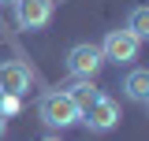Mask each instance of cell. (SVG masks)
<instances>
[{"label":"cell","mask_w":149,"mask_h":141,"mask_svg":"<svg viewBox=\"0 0 149 141\" xmlns=\"http://www.w3.org/2000/svg\"><path fill=\"white\" fill-rule=\"evenodd\" d=\"M63 93H67V97H71V100H74V104H78V108H86V104H93V100L101 97V89L93 86V78H71V82L63 86Z\"/></svg>","instance_id":"obj_8"},{"label":"cell","mask_w":149,"mask_h":141,"mask_svg":"<svg viewBox=\"0 0 149 141\" xmlns=\"http://www.w3.org/2000/svg\"><path fill=\"white\" fill-rule=\"evenodd\" d=\"M138 48H142V41L130 34L127 26H123V30H108L104 41H101L104 63H119V67H130V63L138 59Z\"/></svg>","instance_id":"obj_3"},{"label":"cell","mask_w":149,"mask_h":141,"mask_svg":"<svg viewBox=\"0 0 149 141\" xmlns=\"http://www.w3.org/2000/svg\"><path fill=\"white\" fill-rule=\"evenodd\" d=\"M4 134H8V119L0 115V138H4Z\"/></svg>","instance_id":"obj_11"},{"label":"cell","mask_w":149,"mask_h":141,"mask_svg":"<svg viewBox=\"0 0 149 141\" xmlns=\"http://www.w3.org/2000/svg\"><path fill=\"white\" fill-rule=\"evenodd\" d=\"M19 108H22V97H8V93H0V115H4V119L15 115Z\"/></svg>","instance_id":"obj_10"},{"label":"cell","mask_w":149,"mask_h":141,"mask_svg":"<svg viewBox=\"0 0 149 141\" xmlns=\"http://www.w3.org/2000/svg\"><path fill=\"white\" fill-rule=\"evenodd\" d=\"M41 141H60V138H56V134H49V138H41Z\"/></svg>","instance_id":"obj_12"},{"label":"cell","mask_w":149,"mask_h":141,"mask_svg":"<svg viewBox=\"0 0 149 141\" xmlns=\"http://www.w3.org/2000/svg\"><path fill=\"white\" fill-rule=\"evenodd\" d=\"M15 26L34 34V30H45L56 15V0H15Z\"/></svg>","instance_id":"obj_5"},{"label":"cell","mask_w":149,"mask_h":141,"mask_svg":"<svg viewBox=\"0 0 149 141\" xmlns=\"http://www.w3.org/2000/svg\"><path fill=\"white\" fill-rule=\"evenodd\" d=\"M146 108H149V100H146Z\"/></svg>","instance_id":"obj_14"},{"label":"cell","mask_w":149,"mask_h":141,"mask_svg":"<svg viewBox=\"0 0 149 141\" xmlns=\"http://www.w3.org/2000/svg\"><path fill=\"white\" fill-rule=\"evenodd\" d=\"M104 67V56H101V45L93 41H78L67 48V74L71 78H97Z\"/></svg>","instance_id":"obj_4"},{"label":"cell","mask_w":149,"mask_h":141,"mask_svg":"<svg viewBox=\"0 0 149 141\" xmlns=\"http://www.w3.org/2000/svg\"><path fill=\"white\" fill-rule=\"evenodd\" d=\"M30 67L22 63V59H4L0 63V93H8V97H26L30 93Z\"/></svg>","instance_id":"obj_6"},{"label":"cell","mask_w":149,"mask_h":141,"mask_svg":"<svg viewBox=\"0 0 149 141\" xmlns=\"http://www.w3.org/2000/svg\"><path fill=\"white\" fill-rule=\"evenodd\" d=\"M0 4H15V0H0Z\"/></svg>","instance_id":"obj_13"},{"label":"cell","mask_w":149,"mask_h":141,"mask_svg":"<svg viewBox=\"0 0 149 141\" xmlns=\"http://www.w3.org/2000/svg\"><path fill=\"white\" fill-rule=\"evenodd\" d=\"M123 26H127V30L138 37V41H149V4H138V8H130Z\"/></svg>","instance_id":"obj_9"},{"label":"cell","mask_w":149,"mask_h":141,"mask_svg":"<svg viewBox=\"0 0 149 141\" xmlns=\"http://www.w3.org/2000/svg\"><path fill=\"white\" fill-rule=\"evenodd\" d=\"M119 119H123V115H119V104L112 100L108 93H101V97H97L93 104H86L82 115H78V123L86 126L90 134H108V130L119 126Z\"/></svg>","instance_id":"obj_2"},{"label":"cell","mask_w":149,"mask_h":141,"mask_svg":"<svg viewBox=\"0 0 149 141\" xmlns=\"http://www.w3.org/2000/svg\"><path fill=\"white\" fill-rule=\"evenodd\" d=\"M119 89H123V97L130 104H146L149 100V67H130Z\"/></svg>","instance_id":"obj_7"},{"label":"cell","mask_w":149,"mask_h":141,"mask_svg":"<svg viewBox=\"0 0 149 141\" xmlns=\"http://www.w3.org/2000/svg\"><path fill=\"white\" fill-rule=\"evenodd\" d=\"M78 115H82V108L74 104L63 89H45L37 97V119L49 130H56V134L67 130V126H78Z\"/></svg>","instance_id":"obj_1"}]
</instances>
